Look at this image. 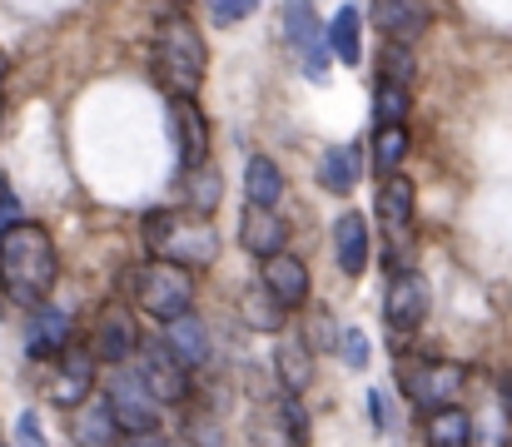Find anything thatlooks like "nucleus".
Listing matches in <instances>:
<instances>
[{
	"instance_id": "f257e3e1",
	"label": "nucleus",
	"mask_w": 512,
	"mask_h": 447,
	"mask_svg": "<svg viewBox=\"0 0 512 447\" xmlns=\"http://www.w3.org/2000/svg\"><path fill=\"white\" fill-rule=\"evenodd\" d=\"M60 279V259H55V239L20 219L0 234V294L20 308H40V298L55 289Z\"/></svg>"
},
{
	"instance_id": "f03ea898",
	"label": "nucleus",
	"mask_w": 512,
	"mask_h": 447,
	"mask_svg": "<svg viewBox=\"0 0 512 447\" xmlns=\"http://www.w3.org/2000/svg\"><path fill=\"white\" fill-rule=\"evenodd\" d=\"M145 244L155 249V259L179 264V269H204L219 259V234L214 224H204L199 214H174V209H155L140 224Z\"/></svg>"
},
{
	"instance_id": "7ed1b4c3",
	"label": "nucleus",
	"mask_w": 512,
	"mask_h": 447,
	"mask_svg": "<svg viewBox=\"0 0 512 447\" xmlns=\"http://www.w3.org/2000/svg\"><path fill=\"white\" fill-rule=\"evenodd\" d=\"M204 40L189 20H165L160 25V45H155V70H160V85L170 90L174 100H194V90L204 85Z\"/></svg>"
},
{
	"instance_id": "20e7f679",
	"label": "nucleus",
	"mask_w": 512,
	"mask_h": 447,
	"mask_svg": "<svg viewBox=\"0 0 512 447\" xmlns=\"http://www.w3.org/2000/svg\"><path fill=\"white\" fill-rule=\"evenodd\" d=\"M398 383H403V398L418 413H438V408L458 403L468 373H463V363H448V358H408L398 368Z\"/></svg>"
},
{
	"instance_id": "39448f33",
	"label": "nucleus",
	"mask_w": 512,
	"mask_h": 447,
	"mask_svg": "<svg viewBox=\"0 0 512 447\" xmlns=\"http://www.w3.org/2000/svg\"><path fill=\"white\" fill-rule=\"evenodd\" d=\"M135 303H140L150 318H160V323L184 318L189 303H194V279H189V269L165 264V259L145 264V269L135 274Z\"/></svg>"
},
{
	"instance_id": "423d86ee",
	"label": "nucleus",
	"mask_w": 512,
	"mask_h": 447,
	"mask_svg": "<svg viewBox=\"0 0 512 447\" xmlns=\"http://www.w3.org/2000/svg\"><path fill=\"white\" fill-rule=\"evenodd\" d=\"M105 408H110L120 438H135V433H155L160 428V403L145 393V383L135 378V368H110V378H105Z\"/></svg>"
},
{
	"instance_id": "0eeeda50",
	"label": "nucleus",
	"mask_w": 512,
	"mask_h": 447,
	"mask_svg": "<svg viewBox=\"0 0 512 447\" xmlns=\"http://www.w3.org/2000/svg\"><path fill=\"white\" fill-rule=\"evenodd\" d=\"M279 20H284V40L294 45V55L304 60L309 80H329V65H324V25H319V10L314 0H284L279 5Z\"/></svg>"
},
{
	"instance_id": "6e6552de",
	"label": "nucleus",
	"mask_w": 512,
	"mask_h": 447,
	"mask_svg": "<svg viewBox=\"0 0 512 447\" xmlns=\"http://www.w3.org/2000/svg\"><path fill=\"white\" fill-rule=\"evenodd\" d=\"M60 363H55V373H50V388H45V398L55 403V408H80V403H90V393H95V358H90V348H75V343H65L60 353H55Z\"/></svg>"
},
{
	"instance_id": "1a4fd4ad",
	"label": "nucleus",
	"mask_w": 512,
	"mask_h": 447,
	"mask_svg": "<svg viewBox=\"0 0 512 447\" xmlns=\"http://www.w3.org/2000/svg\"><path fill=\"white\" fill-rule=\"evenodd\" d=\"M428 308H433V289H428V279H423L418 269H398V274L388 279V294H383L388 328L408 333V328H418V323L428 318Z\"/></svg>"
},
{
	"instance_id": "9d476101",
	"label": "nucleus",
	"mask_w": 512,
	"mask_h": 447,
	"mask_svg": "<svg viewBox=\"0 0 512 447\" xmlns=\"http://www.w3.org/2000/svg\"><path fill=\"white\" fill-rule=\"evenodd\" d=\"M135 353H140L135 378L145 383V393H150L155 403H184V398H189V368L174 363L165 343H145V348H135Z\"/></svg>"
},
{
	"instance_id": "9b49d317",
	"label": "nucleus",
	"mask_w": 512,
	"mask_h": 447,
	"mask_svg": "<svg viewBox=\"0 0 512 447\" xmlns=\"http://www.w3.org/2000/svg\"><path fill=\"white\" fill-rule=\"evenodd\" d=\"M433 25V5L428 0H373V30L383 35V45H408L423 40V30Z\"/></svg>"
},
{
	"instance_id": "f8f14e48",
	"label": "nucleus",
	"mask_w": 512,
	"mask_h": 447,
	"mask_svg": "<svg viewBox=\"0 0 512 447\" xmlns=\"http://www.w3.org/2000/svg\"><path fill=\"white\" fill-rule=\"evenodd\" d=\"M309 443V413L299 408V398H279L269 408H259L254 418V447H304Z\"/></svg>"
},
{
	"instance_id": "ddd939ff",
	"label": "nucleus",
	"mask_w": 512,
	"mask_h": 447,
	"mask_svg": "<svg viewBox=\"0 0 512 447\" xmlns=\"http://www.w3.org/2000/svg\"><path fill=\"white\" fill-rule=\"evenodd\" d=\"M135 348H140L135 313L120 308V303H110V308L95 318V348H90V358H105L110 368H125V363L135 358Z\"/></svg>"
},
{
	"instance_id": "4468645a",
	"label": "nucleus",
	"mask_w": 512,
	"mask_h": 447,
	"mask_svg": "<svg viewBox=\"0 0 512 447\" xmlns=\"http://www.w3.org/2000/svg\"><path fill=\"white\" fill-rule=\"evenodd\" d=\"M274 303L289 313V308H304L309 303V269H304V259H294V254H274V259H264V279H259Z\"/></svg>"
},
{
	"instance_id": "2eb2a0df",
	"label": "nucleus",
	"mask_w": 512,
	"mask_h": 447,
	"mask_svg": "<svg viewBox=\"0 0 512 447\" xmlns=\"http://www.w3.org/2000/svg\"><path fill=\"white\" fill-rule=\"evenodd\" d=\"M65 343H70V313L55 308V303L30 308V323H25V353H30V358H55Z\"/></svg>"
},
{
	"instance_id": "dca6fc26",
	"label": "nucleus",
	"mask_w": 512,
	"mask_h": 447,
	"mask_svg": "<svg viewBox=\"0 0 512 447\" xmlns=\"http://www.w3.org/2000/svg\"><path fill=\"white\" fill-rule=\"evenodd\" d=\"M284 239H289V224L274 214V209H244V219H239V244L254 254V259H274V254H284Z\"/></svg>"
},
{
	"instance_id": "f3484780",
	"label": "nucleus",
	"mask_w": 512,
	"mask_h": 447,
	"mask_svg": "<svg viewBox=\"0 0 512 447\" xmlns=\"http://www.w3.org/2000/svg\"><path fill=\"white\" fill-rule=\"evenodd\" d=\"M170 125H174V145H179L184 169L209 164V125H204V115H199V105H194V100H174L170 105Z\"/></svg>"
},
{
	"instance_id": "a211bd4d",
	"label": "nucleus",
	"mask_w": 512,
	"mask_h": 447,
	"mask_svg": "<svg viewBox=\"0 0 512 447\" xmlns=\"http://www.w3.org/2000/svg\"><path fill=\"white\" fill-rule=\"evenodd\" d=\"M160 343L170 348V358L179 368H204V363H209V328H204L194 313L165 323V338H160Z\"/></svg>"
},
{
	"instance_id": "6ab92c4d",
	"label": "nucleus",
	"mask_w": 512,
	"mask_h": 447,
	"mask_svg": "<svg viewBox=\"0 0 512 447\" xmlns=\"http://www.w3.org/2000/svg\"><path fill=\"white\" fill-rule=\"evenodd\" d=\"M70 443L75 447H120V428H115V418H110L105 398H95V403H80V408H75Z\"/></svg>"
},
{
	"instance_id": "aec40b11",
	"label": "nucleus",
	"mask_w": 512,
	"mask_h": 447,
	"mask_svg": "<svg viewBox=\"0 0 512 447\" xmlns=\"http://www.w3.org/2000/svg\"><path fill=\"white\" fill-rule=\"evenodd\" d=\"M274 373H279V388H284L289 398H299V393L314 383V353L304 348L299 333H289V338L279 343V353H274Z\"/></svg>"
},
{
	"instance_id": "412c9836",
	"label": "nucleus",
	"mask_w": 512,
	"mask_h": 447,
	"mask_svg": "<svg viewBox=\"0 0 512 447\" xmlns=\"http://www.w3.org/2000/svg\"><path fill=\"white\" fill-rule=\"evenodd\" d=\"M184 443L189 447H224V418H219V393L184 403Z\"/></svg>"
},
{
	"instance_id": "4be33fe9",
	"label": "nucleus",
	"mask_w": 512,
	"mask_h": 447,
	"mask_svg": "<svg viewBox=\"0 0 512 447\" xmlns=\"http://www.w3.org/2000/svg\"><path fill=\"white\" fill-rule=\"evenodd\" d=\"M334 254H339V269L348 279H358L368 269V224H363V214H343L334 224Z\"/></svg>"
},
{
	"instance_id": "5701e85b",
	"label": "nucleus",
	"mask_w": 512,
	"mask_h": 447,
	"mask_svg": "<svg viewBox=\"0 0 512 447\" xmlns=\"http://www.w3.org/2000/svg\"><path fill=\"white\" fill-rule=\"evenodd\" d=\"M413 179L408 174H388L383 184H378V219L393 229V234H403L408 224H413Z\"/></svg>"
},
{
	"instance_id": "b1692460",
	"label": "nucleus",
	"mask_w": 512,
	"mask_h": 447,
	"mask_svg": "<svg viewBox=\"0 0 512 447\" xmlns=\"http://www.w3.org/2000/svg\"><path fill=\"white\" fill-rule=\"evenodd\" d=\"M244 194H249L254 209H274L284 199V174H279V164L269 154H254L244 164Z\"/></svg>"
},
{
	"instance_id": "393cba45",
	"label": "nucleus",
	"mask_w": 512,
	"mask_h": 447,
	"mask_svg": "<svg viewBox=\"0 0 512 447\" xmlns=\"http://www.w3.org/2000/svg\"><path fill=\"white\" fill-rule=\"evenodd\" d=\"M423 433H428V447H473V418L453 403V408L428 413Z\"/></svg>"
},
{
	"instance_id": "a878e982",
	"label": "nucleus",
	"mask_w": 512,
	"mask_h": 447,
	"mask_svg": "<svg viewBox=\"0 0 512 447\" xmlns=\"http://www.w3.org/2000/svg\"><path fill=\"white\" fill-rule=\"evenodd\" d=\"M358 169H363L358 145H334L319 159V184H324L329 194H348V189L358 184Z\"/></svg>"
},
{
	"instance_id": "bb28decb",
	"label": "nucleus",
	"mask_w": 512,
	"mask_h": 447,
	"mask_svg": "<svg viewBox=\"0 0 512 447\" xmlns=\"http://www.w3.org/2000/svg\"><path fill=\"white\" fill-rule=\"evenodd\" d=\"M239 318H244L249 328H259V333H279L284 308L274 303V294H269L264 284H249V289L239 294Z\"/></svg>"
},
{
	"instance_id": "cd10ccee",
	"label": "nucleus",
	"mask_w": 512,
	"mask_h": 447,
	"mask_svg": "<svg viewBox=\"0 0 512 447\" xmlns=\"http://www.w3.org/2000/svg\"><path fill=\"white\" fill-rule=\"evenodd\" d=\"M358 5H339V15L324 25V35H329V45H334V55H339L343 65H358V55H363V45H358Z\"/></svg>"
},
{
	"instance_id": "c85d7f7f",
	"label": "nucleus",
	"mask_w": 512,
	"mask_h": 447,
	"mask_svg": "<svg viewBox=\"0 0 512 447\" xmlns=\"http://www.w3.org/2000/svg\"><path fill=\"white\" fill-rule=\"evenodd\" d=\"M403 159H408V130H403V125H383V130H373V169H378V179L398 174Z\"/></svg>"
},
{
	"instance_id": "c756f323",
	"label": "nucleus",
	"mask_w": 512,
	"mask_h": 447,
	"mask_svg": "<svg viewBox=\"0 0 512 447\" xmlns=\"http://www.w3.org/2000/svg\"><path fill=\"white\" fill-rule=\"evenodd\" d=\"M184 194H189V204H194V214L204 219V214H214V204H219V174L209 169V164H194V169H184Z\"/></svg>"
},
{
	"instance_id": "7c9ffc66",
	"label": "nucleus",
	"mask_w": 512,
	"mask_h": 447,
	"mask_svg": "<svg viewBox=\"0 0 512 447\" xmlns=\"http://www.w3.org/2000/svg\"><path fill=\"white\" fill-rule=\"evenodd\" d=\"M413 50L408 45H383L378 50V85H398V90H408L413 85Z\"/></svg>"
},
{
	"instance_id": "2f4dec72",
	"label": "nucleus",
	"mask_w": 512,
	"mask_h": 447,
	"mask_svg": "<svg viewBox=\"0 0 512 447\" xmlns=\"http://www.w3.org/2000/svg\"><path fill=\"white\" fill-rule=\"evenodd\" d=\"M403 115H408V90L378 85V90H373V125H378V130H383V125H403Z\"/></svg>"
},
{
	"instance_id": "473e14b6",
	"label": "nucleus",
	"mask_w": 512,
	"mask_h": 447,
	"mask_svg": "<svg viewBox=\"0 0 512 447\" xmlns=\"http://www.w3.org/2000/svg\"><path fill=\"white\" fill-rule=\"evenodd\" d=\"M299 338H304V348H309V353H314V348H339V328H334V318H329L324 308L309 318V328H304Z\"/></svg>"
},
{
	"instance_id": "72a5a7b5",
	"label": "nucleus",
	"mask_w": 512,
	"mask_h": 447,
	"mask_svg": "<svg viewBox=\"0 0 512 447\" xmlns=\"http://www.w3.org/2000/svg\"><path fill=\"white\" fill-rule=\"evenodd\" d=\"M339 353L343 363L358 373V368H368V338H363V328H343L339 333Z\"/></svg>"
},
{
	"instance_id": "f704fd0d",
	"label": "nucleus",
	"mask_w": 512,
	"mask_h": 447,
	"mask_svg": "<svg viewBox=\"0 0 512 447\" xmlns=\"http://www.w3.org/2000/svg\"><path fill=\"white\" fill-rule=\"evenodd\" d=\"M25 214H20V199L10 194V184H5V174H0V234L10 229V224H20Z\"/></svg>"
},
{
	"instance_id": "c9c22d12",
	"label": "nucleus",
	"mask_w": 512,
	"mask_h": 447,
	"mask_svg": "<svg viewBox=\"0 0 512 447\" xmlns=\"http://www.w3.org/2000/svg\"><path fill=\"white\" fill-rule=\"evenodd\" d=\"M368 408H373V428L383 433V428H393V408H388V398L383 393H368Z\"/></svg>"
},
{
	"instance_id": "e433bc0d",
	"label": "nucleus",
	"mask_w": 512,
	"mask_h": 447,
	"mask_svg": "<svg viewBox=\"0 0 512 447\" xmlns=\"http://www.w3.org/2000/svg\"><path fill=\"white\" fill-rule=\"evenodd\" d=\"M15 438H20V447H45V438H40V428H35V418H30V413H20Z\"/></svg>"
},
{
	"instance_id": "4c0bfd02",
	"label": "nucleus",
	"mask_w": 512,
	"mask_h": 447,
	"mask_svg": "<svg viewBox=\"0 0 512 447\" xmlns=\"http://www.w3.org/2000/svg\"><path fill=\"white\" fill-rule=\"evenodd\" d=\"M254 10V0H214V15L219 20H239V15H249Z\"/></svg>"
},
{
	"instance_id": "58836bf2",
	"label": "nucleus",
	"mask_w": 512,
	"mask_h": 447,
	"mask_svg": "<svg viewBox=\"0 0 512 447\" xmlns=\"http://www.w3.org/2000/svg\"><path fill=\"white\" fill-rule=\"evenodd\" d=\"M120 447H170L160 433H135V438H120Z\"/></svg>"
},
{
	"instance_id": "ea45409f",
	"label": "nucleus",
	"mask_w": 512,
	"mask_h": 447,
	"mask_svg": "<svg viewBox=\"0 0 512 447\" xmlns=\"http://www.w3.org/2000/svg\"><path fill=\"white\" fill-rule=\"evenodd\" d=\"M498 403H508V408H512V378H503V388H498Z\"/></svg>"
},
{
	"instance_id": "a19ab883",
	"label": "nucleus",
	"mask_w": 512,
	"mask_h": 447,
	"mask_svg": "<svg viewBox=\"0 0 512 447\" xmlns=\"http://www.w3.org/2000/svg\"><path fill=\"white\" fill-rule=\"evenodd\" d=\"M5 70H10V60H5V50H0V80H5Z\"/></svg>"
},
{
	"instance_id": "79ce46f5",
	"label": "nucleus",
	"mask_w": 512,
	"mask_h": 447,
	"mask_svg": "<svg viewBox=\"0 0 512 447\" xmlns=\"http://www.w3.org/2000/svg\"><path fill=\"white\" fill-rule=\"evenodd\" d=\"M174 447H189V443H174Z\"/></svg>"
},
{
	"instance_id": "37998d69",
	"label": "nucleus",
	"mask_w": 512,
	"mask_h": 447,
	"mask_svg": "<svg viewBox=\"0 0 512 447\" xmlns=\"http://www.w3.org/2000/svg\"><path fill=\"white\" fill-rule=\"evenodd\" d=\"M508 447H512V443H508Z\"/></svg>"
}]
</instances>
